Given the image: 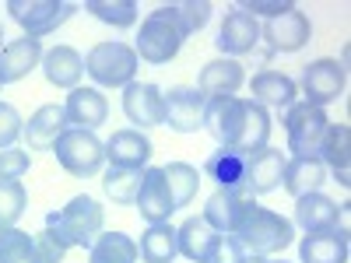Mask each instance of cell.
<instances>
[{"mask_svg": "<svg viewBox=\"0 0 351 263\" xmlns=\"http://www.w3.org/2000/svg\"><path fill=\"white\" fill-rule=\"evenodd\" d=\"M183 42H186V32H183L180 14H176V4H162L141 21L134 53H137V60L162 67V64L176 60V53L183 49Z\"/></svg>", "mask_w": 351, "mask_h": 263, "instance_id": "obj_2", "label": "cell"}, {"mask_svg": "<svg viewBox=\"0 0 351 263\" xmlns=\"http://www.w3.org/2000/svg\"><path fill=\"white\" fill-rule=\"evenodd\" d=\"M0 263H39V256H36V236L21 231L18 225L14 228H4V231H0Z\"/></svg>", "mask_w": 351, "mask_h": 263, "instance_id": "obj_36", "label": "cell"}, {"mask_svg": "<svg viewBox=\"0 0 351 263\" xmlns=\"http://www.w3.org/2000/svg\"><path fill=\"white\" fill-rule=\"evenodd\" d=\"M0 88H4V84H0Z\"/></svg>", "mask_w": 351, "mask_h": 263, "instance_id": "obj_46", "label": "cell"}, {"mask_svg": "<svg viewBox=\"0 0 351 263\" xmlns=\"http://www.w3.org/2000/svg\"><path fill=\"white\" fill-rule=\"evenodd\" d=\"M21 127H25V120L18 116V109L8 105V102H0V151L14 148V140L21 137Z\"/></svg>", "mask_w": 351, "mask_h": 263, "instance_id": "obj_39", "label": "cell"}, {"mask_svg": "<svg viewBox=\"0 0 351 263\" xmlns=\"http://www.w3.org/2000/svg\"><path fill=\"white\" fill-rule=\"evenodd\" d=\"M25 211H28V193L21 179H0V231L14 228Z\"/></svg>", "mask_w": 351, "mask_h": 263, "instance_id": "obj_37", "label": "cell"}, {"mask_svg": "<svg viewBox=\"0 0 351 263\" xmlns=\"http://www.w3.org/2000/svg\"><path fill=\"white\" fill-rule=\"evenodd\" d=\"M243 249L250 256H278L291 246V239H295V228H291L288 218H281L278 211H267V208H260V203H253V208L243 214L239 228L232 231Z\"/></svg>", "mask_w": 351, "mask_h": 263, "instance_id": "obj_3", "label": "cell"}, {"mask_svg": "<svg viewBox=\"0 0 351 263\" xmlns=\"http://www.w3.org/2000/svg\"><path fill=\"white\" fill-rule=\"evenodd\" d=\"M291 8H295L291 0H243V4H236V11H246L250 18H267V21Z\"/></svg>", "mask_w": 351, "mask_h": 263, "instance_id": "obj_42", "label": "cell"}, {"mask_svg": "<svg viewBox=\"0 0 351 263\" xmlns=\"http://www.w3.org/2000/svg\"><path fill=\"white\" fill-rule=\"evenodd\" d=\"M64 112H67V123H74L77 130H99L106 120H109V102L99 88H74L64 102Z\"/></svg>", "mask_w": 351, "mask_h": 263, "instance_id": "obj_20", "label": "cell"}, {"mask_svg": "<svg viewBox=\"0 0 351 263\" xmlns=\"http://www.w3.org/2000/svg\"><path fill=\"white\" fill-rule=\"evenodd\" d=\"M32 168V158L21 148H4L0 151V179H21V175Z\"/></svg>", "mask_w": 351, "mask_h": 263, "instance_id": "obj_40", "label": "cell"}, {"mask_svg": "<svg viewBox=\"0 0 351 263\" xmlns=\"http://www.w3.org/2000/svg\"><path fill=\"white\" fill-rule=\"evenodd\" d=\"M253 193H232V190H215L208 197V208H204V221H208L218 236H232V231L239 228L243 214L253 208Z\"/></svg>", "mask_w": 351, "mask_h": 263, "instance_id": "obj_13", "label": "cell"}, {"mask_svg": "<svg viewBox=\"0 0 351 263\" xmlns=\"http://www.w3.org/2000/svg\"><path fill=\"white\" fill-rule=\"evenodd\" d=\"M246 263H263V256H246Z\"/></svg>", "mask_w": 351, "mask_h": 263, "instance_id": "obj_43", "label": "cell"}, {"mask_svg": "<svg viewBox=\"0 0 351 263\" xmlns=\"http://www.w3.org/2000/svg\"><path fill=\"white\" fill-rule=\"evenodd\" d=\"M330 120L324 109L309 102H295L285 116V134H288V151L291 158H319V144H324Z\"/></svg>", "mask_w": 351, "mask_h": 263, "instance_id": "obj_6", "label": "cell"}, {"mask_svg": "<svg viewBox=\"0 0 351 263\" xmlns=\"http://www.w3.org/2000/svg\"><path fill=\"white\" fill-rule=\"evenodd\" d=\"M215 242H218V231L204 221V214H193L176 228V246H180V253L193 263H208Z\"/></svg>", "mask_w": 351, "mask_h": 263, "instance_id": "obj_27", "label": "cell"}, {"mask_svg": "<svg viewBox=\"0 0 351 263\" xmlns=\"http://www.w3.org/2000/svg\"><path fill=\"white\" fill-rule=\"evenodd\" d=\"M246 74H243V64L239 60H232V56H218V60L211 64H204L200 67V77H197V92L215 102V99H228V95H236L239 88H243Z\"/></svg>", "mask_w": 351, "mask_h": 263, "instance_id": "obj_14", "label": "cell"}, {"mask_svg": "<svg viewBox=\"0 0 351 263\" xmlns=\"http://www.w3.org/2000/svg\"><path fill=\"white\" fill-rule=\"evenodd\" d=\"M53 155L71 175L77 179H88V175H99L102 172V162H106V144L92 134V130H64L60 140L53 144Z\"/></svg>", "mask_w": 351, "mask_h": 263, "instance_id": "obj_5", "label": "cell"}, {"mask_svg": "<svg viewBox=\"0 0 351 263\" xmlns=\"http://www.w3.org/2000/svg\"><path fill=\"white\" fill-rule=\"evenodd\" d=\"M123 112L130 123H137V130L162 127L165 123V92L152 81H130L123 88Z\"/></svg>", "mask_w": 351, "mask_h": 263, "instance_id": "obj_10", "label": "cell"}, {"mask_svg": "<svg viewBox=\"0 0 351 263\" xmlns=\"http://www.w3.org/2000/svg\"><path fill=\"white\" fill-rule=\"evenodd\" d=\"M327 183V165L319 158H288L285 162V175H281V186L291 197H306V193H319Z\"/></svg>", "mask_w": 351, "mask_h": 263, "instance_id": "obj_26", "label": "cell"}, {"mask_svg": "<svg viewBox=\"0 0 351 263\" xmlns=\"http://www.w3.org/2000/svg\"><path fill=\"white\" fill-rule=\"evenodd\" d=\"M299 263H348V231H306L299 242Z\"/></svg>", "mask_w": 351, "mask_h": 263, "instance_id": "obj_24", "label": "cell"}, {"mask_svg": "<svg viewBox=\"0 0 351 263\" xmlns=\"http://www.w3.org/2000/svg\"><path fill=\"white\" fill-rule=\"evenodd\" d=\"M64 130H71L64 105H39L32 116H28V123L21 127L28 151H53V144L60 140Z\"/></svg>", "mask_w": 351, "mask_h": 263, "instance_id": "obj_16", "label": "cell"}, {"mask_svg": "<svg viewBox=\"0 0 351 263\" xmlns=\"http://www.w3.org/2000/svg\"><path fill=\"white\" fill-rule=\"evenodd\" d=\"M43 64V42L39 39H14L0 49V84H14V81H25L36 67Z\"/></svg>", "mask_w": 351, "mask_h": 263, "instance_id": "obj_21", "label": "cell"}, {"mask_svg": "<svg viewBox=\"0 0 351 263\" xmlns=\"http://www.w3.org/2000/svg\"><path fill=\"white\" fill-rule=\"evenodd\" d=\"M295 88H302V95H306L302 102H309V105H316V109H324V105H330V102H337V99L344 95V88H348V71H344L341 60H330V56H324V60L306 64L302 81H299Z\"/></svg>", "mask_w": 351, "mask_h": 263, "instance_id": "obj_9", "label": "cell"}, {"mask_svg": "<svg viewBox=\"0 0 351 263\" xmlns=\"http://www.w3.org/2000/svg\"><path fill=\"white\" fill-rule=\"evenodd\" d=\"M211 11H215V8L208 4V0H186V4H176V14H180L186 36L200 32V28L211 21Z\"/></svg>", "mask_w": 351, "mask_h": 263, "instance_id": "obj_38", "label": "cell"}, {"mask_svg": "<svg viewBox=\"0 0 351 263\" xmlns=\"http://www.w3.org/2000/svg\"><path fill=\"white\" fill-rule=\"evenodd\" d=\"M285 151L278 148H260L253 155H246V193L260 197V193H271L281 186V175H285Z\"/></svg>", "mask_w": 351, "mask_h": 263, "instance_id": "obj_19", "label": "cell"}, {"mask_svg": "<svg viewBox=\"0 0 351 263\" xmlns=\"http://www.w3.org/2000/svg\"><path fill=\"white\" fill-rule=\"evenodd\" d=\"M204 130H208L218 148L253 155L260 148H267L271 140V112L260 109L253 99H215L208 102V116H204Z\"/></svg>", "mask_w": 351, "mask_h": 263, "instance_id": "obj_1", "label": "cell"}, {"mask_svg": "<svg viewBox=\"0 0 351 263\" xmlns=\"http://www.w3.org/2000/svg\"><path fill=\"white\" fill-rule=\"evenodd\" d=\"M162 175H165V183H169V193H172V203H176V211L186 208V203L197 197L200 190V172L186 162H169L162 165Z\"/></svg>", "mask_w": 351, "mask_h": 263, "instance_id": "obj_32", "label": "cell"}, {"mask_svg": "<svg viewBox=\"0 0 351 263\" xmlns=\"http://www.w3.org/2000/svg\"><path fill=\"white\" fill-rule=\"evenodd\" d=\"M67 249H71V242L60 228V214L53 211V214H46V225L36 236V256H39V263H64Z\"/></svg>", "mask_w": 351, "mask_h": 263, "instance_id": "obj_33", "label": "cell"}, {"mask_svg": "<svg viewBox=\"0 0 351 263\" xmlns=\"http://www.w3.org/2000/svg\"><path fill=\"white\" fill-rule=\"evenodd\" d=\"M137 253H141L144 263H172L176 256H180V246H176V228L169 221L148 225V231L141 236Z\"/></svg>", "mask_w": 351, "mask_h": 263, "instance_id": "obj_31", "label": "cell"}, {"mask_svg": "<svg viewBox=\"0 0 351 263\" xmlns=\"http://www.w3.org/2000/svg\"><path fill=\"white\" fill-rule=\"evenodd\" d=\"M137 67H141V60H137L134 46H127L120 39L95 42L84 56V74L99 88H127L137 77Z\"/></svg>", "mask_w": 351, "mask_h": 263, "instance_id": "obj_4", "label": "cell"}, {"mask_svg": "<svg viewBox=\"0 0 351 263\" xmlns=\"http://www.w3.org/2000/svg\"><path fill=\"white\" fill-rule=\"evenodd\" d=\"M204 175H208V179H215L218 190L243 193V190H246V155L228 151V148H218L208 162H204Z\"/></svg>", "mask_w": 351, "mask_h": 263, "instance_id": "obj_29", "label": "cell"}, {"mask_svg": "<svg viewBox=\"0 0 351 263\" xmlns=\"http://www.w3.org/2000/svg\"><path fill=\"white\" fill-rule=\"evenodd\" d=\"M134 203H137L141 218L148 225L169 221V214L176 211V203H172V193H169V183H165L162 168H144V179H141V190H137Z\"/></svg>", "mask_w": 351, "mask_h": 263, "instance_id": "obj_17", "label": "cell"}, {"mask_svg": "<svg viewBox=\"0 0 351 263\" xmlns=\"http://www.w3.org/2000/svg\"><path fill=\"white\" fill-rule=\"evenodd\" d=\"M8 11L28 39H43L56 32L77 11V4H64V0H8Z\"/></svg>", "mask_w": 351, "mask_h": 263, "instance_id": "obj_8", "label": "cell"}, {"mask_svg": "<svg viewBox=\"0 0 351 263\" xmlns=\"http://www.w3.org/2000/svg\"><path fill=\"white\" fill-rule=\"evenodd\" d=\"M208 116V99L197 88H169L165 92V123L176 134H197Z\"/></svg>", "mask_w": 351, "mask_h": 263, "instance_id": "obj_11", "label": "cell"}, {"mask_svg": "<svg viewBox=\"0 0 351 263\" xmlns=\"http://www.w3.org/2000/svg\"><path fill=\"white\" fill-rule=\"evenodd\" d=\"M155 155V144L148 140L144 130H116L109 140H106V158L112 168H148Z\"/></svg>", "mask_w": 351, "mask_h": 263, "instance_id": "obj_15", "label": "cell"}, {"mask_svg": "<svg viewBox=\"0 0 351 263\" xmlns=\"http://www.w3.org/2000/svg\"><path fill=\"white\" fill-rule=\"evenodd\" d=\"M256 42H260V21L250 18L246 11H228L225 21H221V28H218L215 46H218L225 56H232V60H236V56H243V53H253Z\"/></svg>", "mask_w": 351, "mask_h": 263, "instance_id": "obj_18", "label": "cell"}, {"mask_svg": "<svg viewBox=\"0 0 351 263\" xmlns=\"http://www.w3.org/2000/svg\"><path fill=\"white\" fill-rule=\"evenodd\" d=\"M250 95L260 109H291L295 105V95H299V88L295 81H291L288 74L281 71H260L253 81H250Z\"/></svg>", "mask_w": 351, "mask_h": 263, "instance_id": "obj_22", "label": "cell"}, {"mask_svg": "<svg viewBox=\"0 0 351 263\" xmlns=\"http://www.w3.org/2000/svg\"><path fill=\"white\" fill-rule=\"evenodd\" d=\"M60 214V228H64V236L71 246L77 249H92V242L99 239V231L106 225V211H102V203L95 197H88V193H77L67 200V208L56 211Z\"/></svg>", "mask_w": 351, "mask_h": 263, "instance_id": "obj_7", "label": "cell"}, {"mask_svg": "<svg viewBox=\"0 0 351 263\" xmlns=\"http://www.w3.org/2000/svg\"><path fill=\"white\" fill-rule=\"evenodd\" d=\"M337 221H341L337 200L324 193H306L295 200V225L302 231H327V228H337Z\"/></svg>", "mask_w": 351, "mask_h": 263, "instance_id": "obj_28", "label": "cell"}, {"mask_svg": "<svg viewBox=\"0 0 351 263\" xmlns=\"http://www.w3.org/2000/svg\"><path fill=\"white\" fill-rule=\"evenodd\" d=\"M137 242L127 231H99V239L88 249V263H137Z\"/></svg>", "mask_w": 351, "mask_h": 263, "instance_id": "obj_30", "label": "cell"}, {"mask_svg": "<svg viewBox=\"0 0 351 263\" xmlns=\"http://www.w3.org/2000/svg\"><path fill=\"white\" fill-rule=\"evenodd\" d=\"M43 77L53 84V88H74L81 84V74H84V56L74 49V46H53L43 53Z\"/></svg>", "mask_w": 351, "mask_h": 263, "instance_id": "obj_23", "label": "cell"}, {"mask_svg": "<svg viewBox=\"0 0 351 263\" xmlns=\"http://www.w3.org/2000/svg\"><path fill=\"white\" fill-rule=\"evenodd\" d=\"M141 179H144V168H112L109 165V172L102 175V190L112 203H134Z\"/></svg>", "mask_w": 351, "mask_h": 263, "instance_id": "obj_34", "label": "cell"}, {"mask_svg": "<svg viewBox=\"0 0 351 263\" xmlns=\"http://www.w3.org/2000/svg\"><path fill=\"white\" fill-rule=\"evenodd\" d=\"M246 256H250V253L243 249V242H239L236 236H218V242H215L208 263H246Z\"/></svg>", "mask_w": 351, "mask_h": 263, "instance_id": "obj_41", "label": "cell"}, {"mask_svg": "<svg viewBox=\"0 0 351 263\" xmlns=\"http://www.w3.org/2000/svg\"><path fill=\"white\" fill-rule=\"evenodd\" d=\"M319 162H324L334 172V183L348 186L351 179V130L344 123H330L324 134V144H319Z\"/></svg>", "mask_w": 351, "mask_h": 263, "instance_id": "obj_25", "label": "cell"}, {"mask_svg": "<svg viewBox=\"0 0 351 263\" xmlns=\"http://www.w3.org/2000/svg\"><path fill=\"white\" fill-rule=\"evenodd\" d=\"M260 36L267 39V46L274 53H299L313 39V25H309V18L299 8H291V11L271 18L267 25L260 28Z\"/></svg>", "mask_w": 351, "mask_h": 263, "instance_id": "obj_12", "label": "cell"}, {"mask_svg": "<svg viewBox=\"0 0 351 263\" xmlns=\"http://www.w3.org/2000/svg\"><path fill=\"white\" fill-rule=\"evenodd\" d=\"M4 46H8V42H4V28H0V49H4Z\"/></svg>", "mask_w": 351, "mask_h": 263, "instance_id": "obj_44", "label": "cell"}, {"mask_svg": "<svg viewBox=\"0 0 351 263\" xmlns=\"http://www.w3.org/2000/svg\"><path fill=\"white\" fill-rule=\"evenodd\" d=\"M263 263H288V260H263Z\"/></svg>", "mask_w": 351, "mask_h": 263, "instance_id": "obj_45", "label": "cell"}, {"mask_svg": "<svg viewBox=\"0 0 351 263\" xmlns=\"http://www.w3.org/2000/svg\"><path fill=\"white\" fill-rule=\"evenodd\" d=\"M84 11L92 18H99L102 25H112V28H130L141 18L134 0H88Z\"/></svg>", "mask_w": 351, "mask_h": 263, "instance_id": "obj_35", "label": "cell"}]
</instances>
